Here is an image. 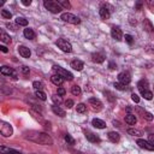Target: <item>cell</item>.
Here are the masks:
<instances>
[{"instance_id":"10","label":"cell","mask_w":154,"mask_h":154,"mask_svg":"<svg viewBox=\"0 0 154 154\" xmlns=\"http://www.w3.org/2000/svg\"><path fill=\"white\" fill-rule=\"evenodd\" d=\"M18 52H19V54H21L23 58H29L31 55L30 49L28 47H25V46H18Z\"/></svg>"},{"instance_id":"48","label":"cell","mask_w":154,"mask_h":154,"mask_svg":"<svg viewBox=\"0 0 154 154\" xmlns=\"http://www.w3.org/2000/svg\"><path fill=\"white\" fill-rule=\"evenodd\" d=\"M149 143H150L152 146L154 145V137H153V135H152V134L149 135Z\"/></svg>"},{"instance_id":"25","label":"cell","mask_w":154,"mask_h":154,"mask_svg":"<svg viewBox=\"0 0 154 154\" xmlns=\"http://www.w3.org/2000/svg\"><path fill=\"white\" fill-rule=\"evenodd\" d=\"M137 88L140 89V92L142 93V92H145V90H148L147 88H148V81H146V80H142V81H140L139 83H137Z\"/></svg>"},{"instance_id":"34","label":"cell","mask_w":154,"mask_h":154,"mask_svg":"<svg viewBox=\"0 0 154 154\" xmlns=\"http://www.w3.org/2000/svg\"><path fill=\"white\" fill-rule=\"evenodd\" d=\"M52 100H53L54 104L58 106V105L62 104V96H59V95H53V96H52Z\"/></svg>"},{"instance_id":"45","label":"cell","mask_w":154,"mask_h":154,"mask_svg":"<svg viewBox=\"0 0 154 154\" xmlns=\"http://www.w3.org/2000/svg\"><path fill=\"white\" fill-rule=\"evenodd\" d=\"M21 70H22V72H23V73H25V75H27V73H29V68H28V66H22V68H21Z\"/></svg>"},{"instance_id":"9","label":"cell","mask_w":154,"mask_h":154,"mask_svg":"<svg viewBox=\"0 0 154 154\" xmlns=\"http://www.w3.org/2000/svg\"><path fill=\"white\" fill-rule=\"evenodd\" d=\"M137 145L141 147V148H143V149H147V150H153L154 149V147L148 142V141H146V140H142V139H139L137 140Z\"/></svg>"},{"instance_id":"44","label":"cell","mask_w":154,"mask_h":154,"mask_svg":"<svg viewBox=\"0 0 154 154\" xmlns=\"http://www.w3.org/2000/svg\"><path fill=\"white\" fill-rule=\"evenodd\" d=\"M6 27H7L9 29H11L12 31H16V30H17V29H16V27H15L12 23H7V24H6Z\"/></svg>"},{"instance_id":"46","label":"cell","mask_w":154,"mask_h":154,"mask_svg":"<svg viewBox=\"0 0 154 154\" xmlns=\"http://www.w3.org/2000/svg\"><path fill=\"white\" fill-rule=\"evenodd\" d=\"M0 51L4 52V53H7V52H9L7 47H5V46H3V45H0Z\"/></svg>"},{"instance_id":"30","label":"cell","mask_w":154,"mask_h":154,"mask_svg":"<svg viewBox=\"0 0 154 154\" xmlns=\"http://www.w3.org/2000/svg\"><path fill=\"white\" fill-rule=\"evenodd\" d=\"M71 93L73 94V95H81V93H82V90H81V88L78 87V86H73V87H71Z\"/></svg>"},{"instance_id":"49","label":"cell","mask_w":154,"mask_h":154,"mask_svg":"<svg viewBox=\"0 0 154 154\" xmlns=\"http://www.w3.org/2000/svg\"><path fill=\"white\" fill-rule=\"evenodd\" d=\"M141 6H142V3H141V1H139V3L136 4V10H140V9H141Z\"/></svg>"},{"instance_id":"2","label":"cell","mask_w":154,"mask_h":154,"mask_svg":"<svg viewBox=\"0 0 154 154\" xmlns=\"http://www.w3.org/2000/svg\"><path fill=\"white\" fill-rule=\"evenodd\" d=\"M0 134H1L4 137H11L12 134H13L12 125L7 122H4V121L0 119Z\"/></svg>"},{"instance_id":"4","label":"cell","mask_w":154,"mask_h":154,"mask_svg":"<svg viewBox=\"0 0 154 154\" xmlns=\"http://www.w3.org/2000/svg\"><path fill=\"white\" fill-rule=\"evenodd\" d=\"M60 19H62V21H64V22L71 23V24H80V23H81V19H80L78 17H77V16L70 13V12H65V13H63V15L60 16Z\"/></svg>"},{"instance_id":"38","label":"cell","mask_w":154,"mask_h":154,"mask_svg":"<svg viewBox=\"0 0 154 154\" xmlns=\"http://www.w3.org/2000/svg\"><path fill=\"white\" fill-rule=\"evenodd\" d=\"M143 117H145L148 122H152V121H153V116H152V113H149V112H145Z\"/></svg>"},{"instance_id":"41","label":"cell","mask_w":154,"mask_h":154,"mask_svg":"<svg viewBox=\"0 0 154 154\" xmlns=\"http://www.w3.org/2000/svg\"><path fill=\"white\" fill-rule=\"evenodd\" d=\"M125 41H126L128 44H130V45H131V44H132V36L126 34V35H125Z\"/></svg>"},{"instance_id":"12","label":"cell","mask_w":154,"mask_h":154,"mask_svg":"<svg viewBox=\"0 0 154 154\" xmlns=\"http://www.w3.org/2000/svg\"><path fill=\"white\" fill-rule=\"evenodd\" d=\"M51 81H52V83L53 84H55V86H60V84H63L64 83V78H63V77L60 76V75H53L52 77H51Z\"/></svg>"},{"instance_id":"40","label":"cell","mask_w":154,"mask_h":154,"mask_svg":"<svg viewBox=\"0 0 154 154\" xmlns=\"http://www.w3.org/2000/svg\"><path fill=\"white\" fill-rule=\"evenodd\" d=\"M105 94H106V95H108L107 98H108V100H110V101H114V100H116V98L113 96V94H112L111 92H105Z\"/></svg>"},{"instance_id":"17","label":"cell","mask_w":154,"mask_h":154,"mask_svg":"<svg viewBox=\"0 0 154 154\" xmlns=\"http://www.w3.org/2000/svg\"><path fill=\"white\" fill-rule=\"evenodd\" d=\"M52 111H53V113L54 114H57V116H59V117H65L66 116V113H65V111L63 110V108H60L59 106H57V105H54V106H52Z\"/></svg>"},{"instance_id":"8","label":"cell","mask_w":154,"mask_h":154,"mask_svg":"<svg viewBox=\"0 0 154 154\" xmlns=\"http://www.w3.org/2000/svg\"><path fill=\"white\" fill-rule=\"evenodd\" d=\"M111 35H112V37L114 38V40H117V41H121L123 38V33H122L119 27H113L111 29Z\"/></svg>"},{"instance_id":"1","label":"cell","mask_w":154,"mask_h":154,"mask_svg":"<svg viewBox=\"0 0 154 154\" xmlns=\"http://www.w3.org/2000/svg\"><path fill=\"white\" fill-rule=\"evenodd\" d=\"M27 140L37 143V145H44V146H49L53 145V140L49 135H47L46 132H38V131H29L25 132V136Z\"/></svg>"},{"instance_id":"28","label":"cell","mask_w":154,"mask_h":154,"mask_svg":"<svg viewBox=\"0 0 154 154\" xmlns=\"http://www.w3.org/2000/svg\"><path fill=\"white\" fill-rule=\"evenodd\" d=\"M35 96L37 99H40V100H42V101H46L47 100V95L42 92V90H36V93H35Z\"/></svg>"},{"instance_id":"24","label":"cell","mask_w":154,"mask_h":154,"mask_svg":"<svg viewBox=\"0 0 154 154\" xmlns=\"http://www.w3.org/2000/svg\"><path fill=\"white\" fill-rule=\"evenodd\" d=\"M128 134L131 135V136H135V137H141L142 135H143L141 130H139V129H132V128L128 129Z\"/></svg>"},{"instance_id":"21","label":"cell","mask_w":154,"mask_h":154,"mask_svg":"<svg viewBox=\"0 0 154 154\" xmlns=\"http://www.w3.org/2000/svg\"><path fill=\"white\" fill-rule=\"evenodd\" d=\"M99 13H100V17H101L102 19H108V18H110V16H111L110 10H107V7H106V6H102V7L100 9Z\"/></svg>"},{"instance_id":"14","label":"cell","mask_w":154,"mask_h":154,"mask_svg":"<svg viewBox=\"0 0 154 154\" xmlns=\"http://www.w3.org/2000/svg\"><path fill=\"white\" fill-rule=\"evenodd\" d=\"M0 72L5 76H16V72L12 68H9V66H1L0 68Z\"/></svg>"},{"instance_id":"47","label":"cell","mask_w":154,"mask_h":154,"mask_svg":"<svg viewBox=\"0 0 154 154\" xmlns=\"http://www.w3.org/2000/svg\"><path fill=\"white\" fill-rule=\"evenodd\" d=\"M22 4H23V5H25V6H29V5L31 4V0H23Z\"/></svg>"},{"instance_id":"36","label":"cell","mask_w":154,"mask_h":154,"mask_svg":"<svg viewBox=\"0 0 154 154\" xmlns=\"http://www.w3.org/2000/svg\"><path fill=\"white\" fill-rule=\"evenodd\" d=\"M65 141L68 142V145H75V140L71 137V135H65Z\"/></svg>"},{"instance_id":"39","label":"cell","mask_w":154,"mask_h":154,"mask_svg":"<svg viewBox=\"0 0 154 154\" xmlns=\"http://www.w3.org/2000/svg\"><path fill=\"white\" fill-rule=\"evenodd\" d=\"M131 99H132L134 102H136V104L140 102V98H139V95H137V94H131Z\"/></svg>"},{"instance_id":"37","label":"cell","mask_w":154,"mask_h":154,"mask_svg":"<svg viewBox=\"0 0 154 154\" xmlns=\"http://www.w3.org/2000/svg\"><path fill=\"white\" fill-rule=\"evenodd\" d=\"M114 87H116V89H118V90H125V89H126V87H125L124 84L119 83V82H117V83H114Z\"/></svg>"},{"instance_id":"11","label":"cell","mask_w":154,"mask_h":154,"mask_svg":"<svg viewBox=\"0 0 154 154\" xmlns=\"http://www.w3.org/2000/svg\"><path fill=\"white\" fill-rule=\"evenodd\" d=\"M0 154H22V153L5 146H0Z\"/></svg>"},{"instance_id":"3","label":"cell","mask_w":154,"mask_h":154,"mask_svg":"<svg viewBox=\"0 0 154 154\" xmlns=\"http://www.w3.org/2000/svg\"><path fill=\"white\" fill-rule=\"evenodd\" d=\"M44 5H45V7L48 10V11H51L52 13H59V12H62V6L58 4L57 1H53V0H46V1L44 3Z\"/></svg>"},{"instance_id":"50","label":"cell","mask_w":154,"mask_h":154,"mask_svg":"<svg viewBox=\"0 0 154 154\" xmlns=\"http://www.w3.org/2000/svg\"><path fill=\"white\" fill-rule=\"evenodd\" d=\"M110 68H111V69H116V65H114V63H110Z\"/></svg>"},{"instance_id":"33","label":"cell","mask_w":154,"mask_h":154,"mask_svg":"<svg viewBox=\"0 0 154 154\" xmlns=\"http://www.w3.org/2000/svg\"><path fill=\"white\" fill-rule=\"evenodd\" d=\"M33 87L36 89V90H42L44 89V83L42 82H38V81H35L33 83Z\"/></svg>"},{"instance_id":"31","label":"cell","mask_w":154,"mask_h":154,"mask_svg":"<svg viewBox=\"0 0 154 154\" xmlns=\"http://www.w3.org/2000/svg\"><path fill=\"white\" fill-rule=\"evenodd\" d=\"M76 110H77V112H78V113H84L87 111V106L84 104H78L76 106Z\"/></svg>"},{"instance_id":"19","label":"cell","mask_w":154,"mask_h":154,"mask_svg":"<svg viewBox=\"0 0 154 154\" xmlns=\"http://www.w3.org/2000/svg\"><path fill=\"white\" fill-rule=\"evenodd\" d=\"M92 59H93V62H95V63H104L105 55H104L102 53H94V54L92 55Z\"/></svg>"},{"instance_id":"29","label":"cell","mask_w":154,"mask_h":154,"mask_svg":"<svg viewBox=\"0 0 154 154\" xmlns=\"http://www.w3.org/2000/svg\"><path fill=\"white\" fill-rule=\"evenodd\" d=\"M57 3L62 6V9H70L71 7V4L69 1H66V0H59V1H57Z\"/></svg>"},{"instance_id":"23","label":"cell","mask_w":154,"mask_h":154,"mask_svg":"<svg viewBox=\"0 0 154 154\" xmlns=\"http://www.w3.org/2000/svg\"><path fill=\"white\" fill-rule=\"evenodd\" d=\"M136 122H137V119L134 114H126L125 116V123H128L129 125H135Z\"/></svg>"},{"instance_id":"27","label":"cell","mask_w":154,"mask_h":154,"mask_svg":"<svg viewBox=\"0 0 154 154\" xmlns=\"http://www.w3.org/2000/svg\"><path fill=\"white\" fill-rule=\"evenodd\" d=\"M16 23L18 25H22V27H27L28 25V19L23 18V17H17L16 18Z\"/></svg>"},{"instance_id":"22","label":"cell","mask_w":154,"mask_h":154,"mask_svg":"<svg viewBox=\"0 0 154 154\" xmlns=\"http://www.w3.org/2000/svg\"><path fill=\"white\" fill-rule=\"evenodd\" d=\"M24 36L27 37V38H29V40H34L35 38V36H36V34H35V31L33 30V29H30V28H27V29H24Z\"/></svg>"},{"instance_id":"51","label":"cell","mask_w":154,"mask_h":154,"mask_svg":"<svg viewBox=\"0 0 154 154\" xmlns=\"http://www.w3.org/2000/svg\"><path fill=\"white\" fill-rule=\"evenodd\" d=\"M5 4V1H4V0H0V6H3Z\"/></svg>"},{"instance_id":"42","label":"cell","mask_w":154,"mask_h":154,"mask_svg":"<svg viewBox=\"0 0 154 154\" xmlns=\"http://www.w3.org/2000/svg\"><path fill=\"white\" fill-rule=\"evenodd\" d=\"M65 89L64 88H58V95H59V96H64L65 95Z\"/></svg>"},{"instance_id":"32","label":"cell","mask_w":154,"mask_h":154,"mask_svg":"<svg viewBox=\"0 0 154 154\" xmlns=\"http://www.w3.org/2000/svg\"><path fill=\"white\" fill-rule=\"evenodd\" d=\"M141 94H142L143 98L147 99V100H152V98H153V94H152V92H149V90H145V92H142Z\"/></svg>"},{"instance_id":"20","label":"cell","mask_w":154,"mask_h":154,"mask_svg":"<svg viewBox=\"0 0 154 154\" xmlns=\"http://www.w3.org/2000/svg\"><path fill=\"white\" fill-rule=\"evenodd\" d=\"M86 137H87V140H88V141H90V142H100L99 136H96L95 134L89 132V131H87V132H86Z\"/></svg>"},{"instance_id":"18","label":"cell","mask_w":154,"mask_h":154,"mask_svg":"<svg viewBox=\"0 0 154 154\" xmlns=\"http://www.w3.org/2000/svg\"><path fill=\"white\" fill-rule=\"evenodd\" d=\"M89 104L93 106V108L94 110H100L101 108V106H102V104H101V101L99 100V99H95V98H90L89 99Z\"/></svg>"},{"instance_id":"6","label":"cell","mask_w":154,"mask_h":154,"mask_svg":"<svg viewBox=\"0 0 154 154\" xmlns=\"http://www.w3.org/2000/svg\"><path fill=\"white\" fill-rule=\"evenodd\" d=\"M55 45L58 46V48H60L63 52L65 53H70L72 51V46L69 41L64 40V38H58V41L55 42Z\"/></svg>"},{"instance_id":"13","label":"cell","mask_w":154,"mask_h":154,"mask_svg":"<svg viewBox=\"0 0 154 154\" xmlns=\"http://www.w3.org/2000/svg\"><path fill=\"white\" fill-rule=\"evenodd\" d=\"M71 68L73 70H77V71H81L83 68H84V64L82 60H78V59H76V60H72L71 62Z\"/></svg>"},{"instance_id":"43","label":"cell","mask_w":154,"mask_h":154,"mask_svg":"<svg viewBox=\"0 0 154 154\" xmlns=\"http://www.w3.org/2000/svg\"><path fill=\"white\" fill-rule=\"evenodd\" d=\"M65 106H66L68 108H71V107L73 106V101H72V100H66V101H65Z\"/></svg>"},{"instance_id":"15","label":"cell","mask_w":154,"mask_h":154,"mask_svg":"<svg viewBox=\"0 0 154 154\" xmlns=\"http://www.w3.org/2000/svg\"><path fill=\"white\" fill-rule=\"evenodd\" d=\"M108 140H110L111 142L117 143V142H119V140H121V135H119L118 132H116V131H111V132H108Z\"/></svg>"},{"instance_id":"7","label":"cell","mask_w":154,"mask_h":154,"mask_svg":"<svg viewBox=\"0 0 154 154\" xmlns=\"http://www.w3.org/2000/svg\"><path fill=\"white\" fill-rule=\"evenodd\" d=\"M118 81H119V83H122V84H124V86H126V84H129L130 82H131V77H130V73L129 72H121L119 75H118Z\"/></svg>"},{"instance_id":"35","label":"cell","mask_w":154,"mask_h":154,"mask_svg":"<svg viewBox=\"0 0 154 154\" xmlns=\"http://www.w3.org/2000/svg\"><path fill=\"white\" fill-rule=\"evenodd\" d=\"M1 16L6 19H11L12 18V13L10 11H6V10H1Z\"/></svg>"},{"instance_id":"5","label":"cell","mask_w":154,"mask_h":154,"mask_svg":"<svg viewBox=\"0 0 154 154\" xmlns=\"http://www.w3.org/2000/svg\"><path fill=\"white\" fill-rule=\"evenodd\" d=\"M53 70L57 72V75H60L64 80H68V81H72L73 80V76L71 72H69L68 70L60 68V66H58V65H54L53 66Z\"/></svg>"},{"instance_id":"16","label":"cell","mask_w":154,"mask_h":154,"mask_svg":"<svg viewBox=\"0 0 154 154\" xmlns=\"http://www.w3.org/2000/svg\"><path fill=\"white\" fill-rule=\"evenodd\" d=\"M92 124H93V126L96 128V129H105V128H106V123H105L104 121H101V119H98V118L93 119Z\"/></svg>"},{"instance_id":"26","label":"cell","mask_w":154,"mask_h":154,"mask_svg":"<svg viewBox=\"0 0 154 154\" xmlns=\"http://www.w3.org/2000/svg\"><path fill=\"white\" fill-rule=\"evenodd\" d=\"M0 41H3L4 44H11V37L6 33H0Z\"/></svg>"}]
</instances>
